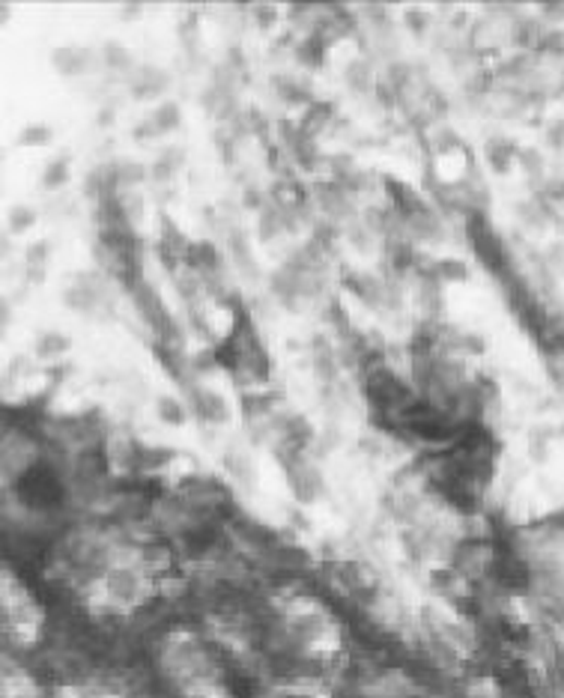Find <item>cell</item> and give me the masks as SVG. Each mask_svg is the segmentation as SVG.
<instances>
[{
  "label": "cell",
  "instance_id": "cell-1",
  "mask_svg": "<svg viewBox=\"0 0 564 698\" xmlns=\"http://www.w3.org/2000/svg\"><path fill=\"white\" fill-rule=\"evenodd\" d=\"M63 579L84 606L123 615L141 606L153 588L144 552L105 531H91L69 541L63 550Z\"/></svg>",
  "mask_w": 564,
  "mask_h": 698
},
{
  "label": "cell",
  "instance_id": "cell-2",
  "mask_svg": "<svg viewBox=\"0 0 564 698\" xmlns=\"http://www.w3.org/2000/svg\"><path fill=\"white\" fill-rule=\"evenodd\" d=\"M153 669L168 698H237L225 657L192 627L161 633L153 648Z\"/></svg>",
  "mask_w": 564,
  "mask_h": 698
},
{
  "label": "cell",
  "instance_id": "cell-3",
  "mask_svg": "<svg viewBox=\"0 0 564 698\" xmlns=\"http://www.w3.org/2000/svg\"><path fill=\"white\" fill-rule=\"evenodd\" d=\"M272 636L290 660L314 665V669L332 665L344 651V633H340L338 618L320 600L293 594V591L275 600Z\"/></svg>",
  "mask_w": 564,
  "mask_h": 698
},
{
  "label": "cell",
  "instance_id": "cell-4",
  "mask_svg": "<svg viewBox=\"0 0 564 698\" xmlns=\"http://www.w3.org/2000/svg\"><path fill=\"white\" fill-rule=\"evenodd\" d=\"M3 636L19 651L36 648L46 636V612L12 570H3Z\"/></svg>",
  "mask_w": 564,
  "mask_h": 698
},
{
  "label": "cell",
  "instance_id": "cell-5",
  "mask_svg": "<svg viewBox=\"0 0 564 698\" xmlns=\"http://www.w3.org/2000/svg\"><path fill=\"white\" fill-rule=\"evenodd\" d=\"M263 698H323V696H320L314 687H308V684H287V687L272 689L269 696H263Z\"/></svg>",
  "mask_w": 564,
  "mask_h": 698
},
{
  "label": "cell",
  "instance_id": "cell-6",
  "mask_svg": "<svg viewBox=\"0 0 564 698\" xmlns=\"http://www.w3.org/2000/svg\"><path fill=\"white\" fill-rule=\"evenodd\" d=\"M7 221H10V230L19 233V230H24V227L34 225V209H31V206H12Z\"/></svg>",
  "mask_w": 564,
  "mask_h": 698
}]
</instances>
